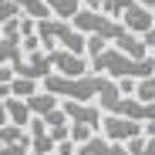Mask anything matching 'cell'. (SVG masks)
<instances>
[{
  "mask_svg": "<svg viewBox=\"0 0 155 155\" xmlns=\"http://www.w3.org/2000/svg\"><path fill=\"white\" fill-rule=\"evenodd\" d=\"M88 71L91 74H101V78H111V81H118V78H132V81H138V78H155V61L152 58H125L121 51L115 47H105L101 54H94L88 61Z\"/></svg>",
  "mask_w": 155,
  "mask_h": 155,
  "instance_id": "6da1fadb",
  "label": "cell"
},
{
  "mask_svg": "<svg viewBox=\"0 0 155 155\" xmlns=\"http://www.w3.org/2000/svg\"><path fill=\"white\" fill-rule=\"evenodd\" d=\"M34 34L41 44L51 47H61V51H71V54H84V34H78L68 20H58V17H47V20H37L34 24Z\"/></svg>",
  "mask_w": 155,
  "mask_h": 155,
  "instance_id": "7a4b0ae2",
  "label": "cell"
},
{
  "mask_svg": "<svg viewBox=\"0 0 155 155\" xmlns=\"http://www.w3.org/2000/svg\"><path fill=\"white\" fill-rule=\"evenodd\" d=\"M68 24H71L78 34H84V37H101V41H118V37L125 34V27H121L115 17H105L101 10H88V7H81Z\"/></svg>",
  "mask_w": 155,
  "mask_h": 155,
  "instance_id": "3957f363",
  "label": "cell"
},
{
  "mask_svg": "<svg viewBox=\"0 0 155 155\" xmlns=\"http://www.w3.org/2000/svg\"><path fill=\"white\" fill-rule=\"evenodd\" d=\"M94 105L105 111V115H118V118H128V121H152L155 118V108L152 105H142L132 94H108V98H98Z\"/></svg>",
  "mask_w": 155,
  "mask_h": 155,
  "instance_id": "277c9868",
  "label": "cell"
},
{
  "mask_svg": "<svg viewBox=\"0 0 155 155\" xmlns=\"http://www.w3.org/2000/svg\"><path fill=\"white\" fill-rule=\"evenodd\" d=\"M98 132L105 142H115V145H125L142 135V121H128V118H118V115H101L98 121Z\"/></svg>",
  "mask_w": 155,
  "mask_h": 155,
  "instance_id": "5b68a950",
  "label": "cell"
},
{
  "mask_svg": "<svg viewBox=\"0 0 155 155\" xmlns=\"http://www.w3.org/2000/svg\"><path fill=\"white\" fill-rule=\"evenodd\" d=\"M44 54H47L51 74H61V78H81V74H88L84 54H71V51H61V47H51V51H44Z\"/></svg>",
  "mask_w": 155,
  "mask_h": 155,
  "instance_id": "8992f818",
  "label": "cell"
},
{
  "mask_svg": "<svg viewBox=\"0 0 155 155\" xmlns=\"http://www.w3.org/2000/svg\"><path fill=\"white\" fill-rule=\"evenodd\" d=\"M58 108L64 111L68 125H88L91 132H98V121H101V108L94 101H58Z\"/></svg>",
  "mask_w": 155,
  "mask_h": 155,
  "instance_id": "52a82bcc",
  "label": "cell"
},
{
  "mask_svg": "<svg viewBox=\"0 0 155 155\" xmlns=\"http://www.w3.org/2000/svg\"><path fill=\"white\" fill-rule=\"evenodd\" d=\"M14 78H31V81H44L51 74V64H47V54L44 51H34V54H24L20 61L10 64Z\"/></svg>",
  "mask_w": 155,
  "mask_h": 155,
  "instance_id": "ba28073f",
  "label": "cell"
},
{
  "mask_svg": "<svg viewBox=\"0 0 155 155\" xmlns=\"http://www.w3.org/2000/svg\"><path fill=\"white\" fill-rule=\"evenodd\" d=\"M118 24H121V27H125L128 34L142 37L145 31H152V27H155V17H152V10H145V7H138V4H128V7L121 10Z\"/></svg>",
  "mask_w": 155,
  "mask_h": 155,
  "instance_id": "9c48e42d",
  "label": "cell"
},
{
  "mask_svg": "<svg viewBox=\"0 0 155 155\" xmlns=\"http://www.w3.org/2000/svg\"><path fill=\"white\" fill-rule=\"evenodd\" d=\"M74 155H128L125 145H115V142H105L101 135H91L84 145H78Z\"/></svg>",
  "mask_w": 155,
  "mask_h": 155,
  "instance_id": "30bf717a",
  "label": "cell"
},
{
  "mask_svg": "<svg viewBox=\"0 0 155 155\" xmlns=\"http://www.w3.org/2000/svg\"><path fill=\"white\" fill-rule=\"evenodd\" d=\"M24 105H27L31 118H44L47 111H54V108H58V98H54V94H47V91H37V94H31V98H24Z\"/></svg>",
  "mask_w": 155,
  "mask_h": 155,
  "instance_id": "8fae6325",
  "label": "cell"
},
{
  "mask_svg": "<svg viewBox=\"0 0 155 155\" xmlns=\"http://www.w3.org/2000/svg\"><path fill=\"white\" fill-rule=\"evenodd\" d=\"M115 51H121L125 58H135V61H142V58H148V47L142 44V37H135V34H121L118 41H115Z\"/></svg>",
  "mask_w": 155,
  "mask_h": 155,
  "instance_id": "7c38bea8",
  "label": "cell"
},
{
  "mask_svg": "<svg viewBox=\"0 0 155 155\" xmlns=\"http://www.w3.org/2000/svg\"><path fill=\"white\" fill-rule=\"evenodd\" d=\"M4 111H7V125H17V128H27L31 121V111L20 98H4Z\"/></svg>",
  "mask_w": 155,
  "mask_h": 155,
  "instance_id": "4fadbf2b",
  "label": "cell"
},
{
  "mask_svg": "<svg viewBox=\"0 0 155 155\" xmlns=\"http://www.w3.org/2000/svg\"><path fill=\"white\" fill-rule=\"evenodd\" d=\"M47 10L58 20H71L78 10H81V0H47Z\"/></svg>",
  "mask_w": 155,
  "mask_h": 155,
  "instance_id": "5bb4252c",
  "label": "cell"
},
{
  "mask_svg": "<svg viewBox=\"0 0 155 155\" xmlns=\"http://www.w3.org/2000/svg\"><path fill=\"white\" fill-rule=\"evenodd\" d=\"M24 54H20V41L17 37H0V64H14V61H20Z\"/></svg>",
  "mask_w": 155,
  "mask_h": 155,
  "instance_id": "9a60e30c",
  "label": "cell"
},
{
  "mask_svg": "<svg viewBox=\"0 0 155 155\" xmlns=\"http://www.w3.org/2000/svg\"><path fill=\"white\" fill-rule=\"evenodd\" d=\"M17 7H20L24 17H31V20H47L51 17V10H47L44 0H17Z\"/></svg>",
  "mask_w": 155,
  "mask_h": 155,
  "instance_id": "2e32d148",
  "label": "cell"
},
{
  "mask_svg": "<svg viewBox=\"0 0 155 155\" xmlns=\"http://www.w3.org/2000/svg\"><path fill=\"white\" fill-rule=\"evenodd\" d=\"M41 91V81H31V78H14L10 81V98H31V94H37Z\"/></svg>",
  "mask_w": 155,
  "mask_h": 155,
  "instance_id": "e0dca14e",
  "label": "cell"
},
{
  "mask_svg": "<svg viewBox=\"0 0 155 155\" xmlns=\"http://www.w3.org/2000/svg\"><path fill=\"white\" fill-rule=\"evenodd\" d=\"M0 145H27V128L0 125Z\"/></svg>",
  "mask_w": 155,
  "mask_h": 155,
  "instance_id": "ac0fdd59",
  "label": "cell"
},
{
  "mask_svg": "<svg viewBox=\"0 0 155 155\" xmlns=\"http://www.w3.org/2000/svg\"><path fill=\"white\" fill-rule=\"evenodd\" d=\"M132 98H135V101H142V105H152V101H155V78H138Z\"/></svg>",
  "mask_w": 155,
  "mask_h": 155,
  "instance_id": "d6986e66",
  "label": "cell"
},
{
  "mask_svg": "<svg viewBox=\"0 0 155 155\" xmlns=\"http://www.w3.org/2000/svg\"><path fill=\"white\" fill-rule=\"evenodd\" d=\"M125 152H128V155H155V138L138 135V138H132V142H125Z\"/></svg>",
  "mask_w": 155,
  "mask_h": 155,
  "instance_id": "ffe728a7",
  "label": "cell"
},
{
  "mask_svg": "<svg viewBox=\"0 0 155 155\" xmlns=\"http://www.w3.org/2000/svg\"><path fill=\"white\" fill-rule=\"evenodd\" d=\"M128 4H135V0H101V4H98V10L101 14H105V17H121V10L128 7Z\"/></svg>",
  "mask_w": 155,
  "mask_h": 155,
  "instance_id": "44dd1931",
  "label": "cell"
},
{
  "mask_svg": "<svg viewBox=\"0 0 155 155\" xmlns=\"http://www.w3.org/2000/svg\"><path fill=\"white\" fill-rule=\"evenodd\" d=\"M91 135H94V132H91L88 125H68V142H71L74 148H78V145H84Z\"/></svg>",
  "mask_w": 155,
  "mask_h": 155,
  "instance_id": "7402d4cb",
  "label": "cell"
},
{
  "mask_svg": "<svg viewBox=\"0 0 155 155\" xmlns=\"http://www.w3.org/2000/svg\"><path fill=\"white\" fill-rule=\"evenodd\" d=\"M10 81H14V71L7 64H0V101L10 98Z\"/></svg>",
  "mask_w": 155,
  "mask_h": 155,
  "instance_id": "603a6c76",
  "label": "cell"
},
{
  "mask_svg": "<svg viewBox=\"0 0 155 155\" xmlns=\"http://www.w3.org/2000/svg\"><path fill=\"white\" fill-rule=\"evenodd\" d=\"M14 17H20V7L10 4V0H0V24H7V20H14Z\"/></svg>",
  "mask_w": 155,
  "mask_h": 155,
  "instance_id": "cb8c5ba5",
  "label": "cell"
},
{
  "mask_svg": "<svg viewBox=\"0 0 155 155\" xmlns=\"http://www.w3.org/2000/svg\"><path fill=\"white\" fill-rule=\"evenodd\" d=\"M41 121H44V128H58V125H68V118H64V111H61V108L47 111V115H44Z\"/></svg>",
  "mask_w": 155,
  "mask_h": 155,
  "instance_id": "d4e9b609",
  "label": "cell"
},
{
  "mask_svg": "<svg viewBox=\"0 0 155 155\" xmlns=\"http://www.w3.org/2000/svg\"><path fill=\"white\" fill-rule=\"evenodd\" d=\"M108 47V41H101V37H84V54H101V51Z\"/></svg>",
  "mask_w": 155,
  "mask_h": 155,
  "instance_id": "484cf974",
  "label": "cell"
},
{
  "mask_svg": "<svg viewBox=\"0 0 155 155\" xmlns=\"http://www.w3.org/2000/svg\"><path fill=\"white\" fill-rule=\"evenodd\" d=\"M115 88H118V94H132L135 91V81H132V78H118Z\"/></svg>",
  "mask_w": 155,
  "mask_h": 155,
  "instance_id": "4316f807",
  "label": "cell"
},
{
  "mask_svg": "<svg viewBox=\"0 0 155 155\" xmlns=\"http://www.w3.org/2000/svg\"><path fill=\"white\" fill-rule=\"evenodd\" d=\"M51 155H74V145H71V142H58Z\"/></svg>",
  "mask_w": 155,
  "mask_h": 155,
  "instance_id": "83f0119b",
  "label": "cell"
},
{
  "mask_svg": "<svg viewBox=\"0 0 155 155\" xmlns=\"http://www.w3.org/2000/svg\"><path fill=\"white\" fill-rule=\"evenodd\" d=\"M98 4L101 0H81V7H88V10H98Z\"/></svg>",
  "mask_w": 155,
  "mask_h": 155,
  "instance_id": "f1b7e54d",
  "label": "cell"
},
{
  "mask_svg": "<svg viewBox=\"0 0 155 155\" xmlns=\"http://www.w3.org/2000/svg\"><path fill=\"white\" fill-rule=\"evenodd\" d=\"M135 4H138V7H145V10H152V7H155V0H135Z\"/></svg>",
  "mask_w": 155,
  "mask_h": 155,
  "instance_id": "f546056e",
  "label": "cell"
},
{
  "mask_svg": "<svg viewBox=\"0 0 155 155\" xmlns=\"http://www.w3.org/2000/svg\"><path fill=\"white\" fill-rule=\"evenodd\" d=\"M0 125H7V111H4V101H0Z\"/></svg>",
  "mask_w": 155,
  "mask_h": 155,
  "instance_id": "4dcf8cb0",
  "label": "cell"
},
{
  "mask_svg": "<svg viewBox=\"0 0 155 155\" xmlns=\"http://www.w3.org/2000/svg\"><path fill=\"white\" fill-rule=\"evenodd\" d=\"M44 4H47V0H44Z\"/></svg>",
  "mask_w": 155,
  "mask_h": 155,
  "instance_id": "1f68e13d",
  "label": "cell"
}]
</instances>
